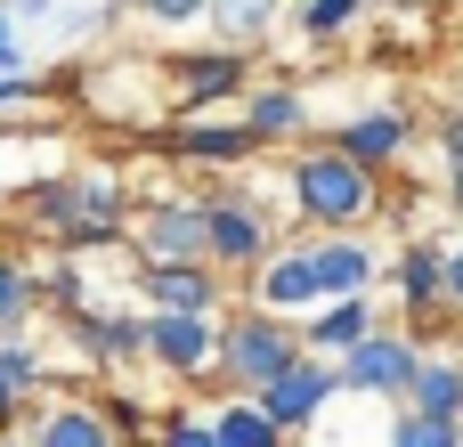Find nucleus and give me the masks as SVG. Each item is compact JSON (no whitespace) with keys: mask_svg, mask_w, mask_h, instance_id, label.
I'll return each instance as SVG.
<instances>
[{"mask_svg":"<svg viewBox=\"0 0 463 447\" xmlns=\"http://www.w3.org/2000/svg\"><path fill=\"white\" fill-rule=\"evenodd\" d=\"M391 212V179L350 163L334 138L285 155V220L293 228H374Z\"/></svg>","mask_w":463,"mask_h":447,"instance_id":"nucleus-1","label":"nucleus"},{"mask_svg":"<svg viewBox=\"0 0 463 447\" xmlns=\"http://www.w3.org/2000/svg\"><path fill=\"white\" fill-rule=\"evenodd\" d=\"M277 236H285V212H277L269 195H252L244 171H228V187L203 195V261H212L220 277H244Z\"/></svg>","mask_w":463,"mask_h":447,"instance_id":"nucleus-2","label":"nucleus"},{"mask_svg":"<svg viewBox=\"0 0 463 447\" xmlns=\"http://www.w3.org/2000/svg\"><path fill=\"white\" fill-rule=\"evenodd\" d=\"M309 342H301V326L293 318H277V309H228L220 318V350H212V375L228 383V391H260L269 375H285L293 358H301Z\"/></svg>","mask_w":463,"mask_h":447,"instance_id":"nucleus-3","label":"nucleus"},{"mask_svg":"<svg viewBox=\"0 0 463 447\" xmlns=\"http://www.w3.org/2000/svg\"><path fill=\"white\" fill-rule=\"evenodd\" d=\"M33 212L65 244H114L122 236V212H130V187H122V171H65L57 187L33 195Z\"/></svg>","mask_w":463,"mask_h":447,"instance_id":"nucleus-4","label":"nucleus"},{"mask_svg":"<svg viewBox=\"0 0 463 447\" xmlns=\"http://www.w3.org/2000/svg\"><path fill=\"white\" fill-rule=\"evenodd\" d=\"M415 358H423V334H415V326H374V334H358L334 366H342V391H350V399H407Z\"/></svg>","mask_w":463,"mask_h":447,"instance_id":"nucleus-5","label":"nucleus"},{"mask_svg":"<svg viewBox=\"0 0 463 447\" xmlns=\"http://www.w3.org/2000/svg\"><path fill=\"white\" fill-rule=\"evenodd\" d=\"M122 244L138 261H203V195H146L122 212Z\"/></svg>","mask_w":463,"mask_h":447,"instance_id":"nucleus-6","label":"nucleus"},{"mask_svg":"<svg viewBox=\"0 0 463 447\" xmlns=\"http://www.w3.org/2000/svg\"><path fill=\"white\" fill-rule=\"evenodd\" d=\"M252 399H260V415H269L285 440H301V432L342 399V366H334V358H317V350H301V358H293L285 375H269Z\"/></svg>","mask_w":463,"mask_h":447,"instance_id":"nucleus-7","label":"nucleus"},{"mask_svg":"<svg viewBox=\"0 0 463 447\" xmlns=\"http://www.w3.org/2000/svg\"><path fill=\"white\" fill-rule=\"evenodd\" d=\"M212 350H220V318L146 309V326H138V358H155V366L179 375V383H212Z\"/></svg>","mask_w":463,"mask_h":447,"instance_id":"nucleus-8","label":"nucleus"},{"mask_svg":"<svg viewBox=\"0 0 463 447\" xmlns=\"http://www.w3.org/2000/svg\"><path fill=\"white\" fill-rule=\"evenodd\" d=\"M383 244L366 228H309V269H317V293L342 301V293H374L383 285Z\"/></svg>","mask_w":463,"mask_h":447,"instance_id":"nucleus-9","label":"nucleus"},{"mask_svg":"<svg viewBox=\"0 0 463 447\" xmlns=\"http://www.w3.org/2000/svg\"><path fill=\"white\" fill-rule=\"evenodd\" d=\"M244 81H252V49H195V57H171V106H179V114L236 106Z\"/></svg>","mask_w":463,"mask_h":447,"instance_id":"nucleus-10","label":"nucleus"},{"mask_svg":"<svg viewBox=\"0 0 463 447\" xmlns=\"http://www.w3.org/2000/svg\"><path fill=\"white\" fill-rule=\"evenodd\" d=\"M236 122H244V130L260 138V155H269V147H301V138H309V122H317V106H309V90H301V81H244Z\"/></svg>","mask_w":463,"mask_h":447,"instance_id":"nucleus-11","label":"nucleus"},{"mask_svg":"<svg viewBox=\"0 0 463 447\" xmlns=\"http://www.w3.org/2000/svg\"><path fill=\"white\" fill-rule=\"evenodd\" d=\"M171 155L195 163V171H244V163H260V138L236 122V106H228V114L212 106V114H187V122L171 130Z\"/></svg>","mask_w":463,"mask_h":447,"instance_id":"nucleus-12","label":"nucleus"},{"mask_svg":"<svg viewBox=\"0 0 463 447\" xmlns=\"http://www.w3.org/2000/svg\"><path fill=\"white\" fill-rule=\"evenodd\" d=\"M138 301H146V309H195V318H220L228 277H220L212 261H138Z\"/></svg>","mask_w":463,"mask_h":447,"instance_id":"nucleus-13","label":"nucleus"},{"mask_svg":"<svg viewBox=\"0 0 463 447\" xmlns=\"http://www.w3.org/2000/svg\"><path fill=\"white\" fill-rule=\"evenodd\" d=\"M334 147L350 155V163H366V171H399L407 163V147H415V114L407 106H366V114H350L342 130H334Z\"/></svg>","mask_w":463,"mask_h":447,"instance_id":"nucleus-14","label":"nucleus"},{"mask_svg":"<svg viewBox=\"0 0 463 447\" xmlns=\"http://www.w3.org/2000/svg\"><path fill=\"white\" fill-rule=\"evenodd\" d=\"M439 269H448V244H431V236H415V244H399L391 261H383V277H391V293H399V326H415L423 334V318L439 309Z\"/></svg>","mask_w":463,"mask_h":447,"instance_id":"nucleus-15","label":"nucleus"},{"mask_svg":"<svg viewBox=\"0 0 463 447\" xmlns=\"http://www.w3.org/2000/svg\"><path fill=\"white\" fill-rule=\"evenodd\" d=\"M383 326V301L374 293H342V301H317L309 318H301V342L317 350V358H342L358 334H374Z\"/></svg>","mask_w":463,"mask_h":447,"instance_id":"nucleus-16","label":"nucleus"},{"mask_svg":"<svg viewBox=\"0 0 463 447\" xmlns=\"http://www.w3.org/2000/svg\"><path fill=\"white\" fill-rule=\"evenodd\" d=\"M33 447H122L98 399H49L33 415Z\"/></svg>","mask_w":463,"mask_h":447,"instance_id":"nucleus-17","label":"nucleus"},{"mask_svg":"<svg viewBox=\"0 0 463 447\" xmlns=\"http://www.w3.org/2000/svg\"><path fill=\"white\" fill-rule=\"evenodd\" d=\"M399 407H423V415H448V423H456L463 415V350H423Z\"/></svg>","mask_w":463,"mask_h":447,"instance_id":"nucleus-18","label":"nucleus"},{"mask_svg":"<svg viewBox=\"0 0 463 447\" xmlns=\"http://www.w3.org/2000/svg\"><path fill=\"white\" fill-rule=\"evenodd\" d=\"M203 24L220 33V49H260L285 24V0H203Z\"/></svg>","mask_w":463,"mask_h":447,"instance_id":"nucleus-19","label":"nucleus"},{"mask_svg":"<svg viewBox=\"0 0 463 447\" xmlns=\"http://www.w3.org/2000/svg\"><path fill=\"white\" fill-rule=\"evenodd\" d=\"M203 415H212L220 447H293L269 415H260V399H252V391H228V399H220V407H203Z\"/></svg>","mask_w":463,"mask_h":447,"instance_id":"nucleus-20","label":"nucleus"},{"mask_svg":"<svg viewBox=\"0 0 463 447\" xmlns=\"http://www.w3.org/2000/svg\"><path fill=\"white\" fill-rule=\"evenodd\" d=\"M285 16H293V33H301V41H317V49H326V41H350V33H358L366 0H293Z\"/></svg>","mask_w":463,"mask_h":447,"instance_id":"nucleus-21","label":"nucleus"},{"mask_svg":"<svg viewBox=\"0 0 463 447\" xmlns=\"http://www.w3.org/2000/svg\"><path fill=\"white\" fill-rule=\"evenodd\" d=\"M33 383H41V350H24V342H0V432L24 415Z\"/></svg>","mask_w":463,"mask_h":447,"instance_id":"nucleus-22","label":"nucleus"},{"mask_svg":"<svg viewBox=\"0 0 463 447\" xmlns=\"http://www.w3.org/2000/svg\"><path fill=\"white\" fill-rule=\"evenodd\" d=\"M391 447H463V432L448 415H423V407H399L391 415Z\"/></svg>","mask_w":463,"mask_h":447,"instance_id":"nucleus-23","label":"nucleus"},{"mask_svg":"<svg viewBox=\"0 0 463 447\" xmlns=\"http://www.w3.org/2000/svg\"><path fill=\"white\" fill-rule=\"evenodd\" d=\"M146 447H220V432H212L203 407H171V415L155 423V440H146Z\"/></svg>","mask_w":463,"mask_h":447,"instance_id":"nucleus-24","label":"nucleus"},{"mask_svg":"<svg viewBox=\"0 0 463 447\" xmlns=\"http://www.w3.org/2000/svg\"><path fill=\"white\" fill-rule=\"evenodd\" d=\"M33 301H41V285H33L16 261H0V334H16V326L33 318Z\"/></svg>","mask_w":463,"mask_h":447,"instance_id":"nucleus-25","label":"nucleus"},{"mask_svg":"<svg viewBox=\"0 0 463 447\" xmlns=\"http://www.w3.org/2000/svg\"><path fill=\"white\" fill-rule=\"evenodd\" d=\"M138 16L163 24V33H171V24H203V0H138Z\"/></svg>","mask_w":463,"mask_h":447,"instance_id":"nucleus-26","label":"nucleus"},{"mask_svg":"<svg viewBox=\"0 0 463 447\" xmlns=\"http://www.w3.org/2000/svg\"><path fill=\"white\" fill-rule=\"evenodd\" d=\"M24 98H41V81H33V73H24V65H16V73H8V81H0V114H8V106H24Z\"/></svg>","mask_w":463,"mask_h":447,"instance_id":"nucleus-27","label":"nucleus"},{"mask_svg":"<svg viewBox=\"0 0 463 447\" xmlns=\"http://www.w3.org/2000/svg\"><path fill=\"white\" fill-rule=\"evenodd\" d=\"M439 163H463V106L439 122Z\"/></svg>","mask_w":463,"mask_h":447,"instance_id":"nucleus-28","label":"nucleus"},{"mask_svg":"<svg viewBox=\"0 0 463 447\" xmlns=\"http://www.w3.org/2000/svg\"><path fill=\"white\" fill-rule=\"evenodd\" d=\"M0 73H16V33H8V8H0Z\"/></svg>","mask_w":463,"mask_h":447,"instance_id":"nucleus-29","label":"nucleus"},{"mask_svg":"<svg viewBox=\"0 0 463 447\" xmlns=\"http://www.w3.org/2000/svg\"><path fill=\"white\" fill-rule=\"evenodd\" d=\"M448 195H456V212H463V163H448Z\"/></svg>","mask_w":463,"mask_h":447,"instance_id":"nucleus-30","label":"nucleus"},{"mask_svg":"<svg viewBox=\"0 0 463 447\" xmlns=\"http://www.w3.org/2000/svg\"><path fill=\"white\" fill-rule=\"evenodd\" d=\"M374 8H431V0H374Z\"/></svg>","mask_w":463,"mask_h":447,"instance_id":"nucleus-31","label":"nucleus"},{"mask_svg":"<svg viewBox=\"0 0 463 447\" xmlns=\"http://www.w3.org/2000/svg\"><path fill=\"white\" fill-rule=\"evenodd\" d=\"M456 432H463V415H456Z\"/></svg>","mask_w":463,"mask_h":447,"instance_id":"nucleus-32","label":"nucleus"}]
</instances>
